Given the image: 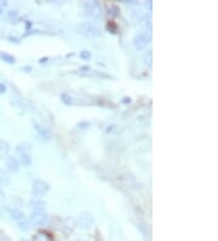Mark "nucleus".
I'll return each instance as SVG.
<instances>
[{"label": "nucleus", "mask_w": 218, "mask_h": 241, "mask_svg": "<svg viewBox=\"0 0 218 241\" xmlns=\"http://www.w3.org/2000/svg\"><path fill=\"white\" fill-rule=\"evenodd\" d=\"M85 11H86V15L98 19L101 16V5L97 1H89L85 4Z\"/></svg>", "instance_id": "5"}, {"label": "nucleus", "mask_w": 218, "mask_h": 241, "mask_svg": "<svg viewBox=\"0 0 218 241\" xmlns=\"http://www.w3.org/2000/svg\"><path fill=\"white\" fill-rule=\"evenodd\" d=\"M10 152V145L5 140H0V156H6Z\"/></svg>", "instance_id": "13"}, {"label": "nucleus", "mask_w": 218, "mask_h": 241, "mask_svg": "<svg viewBox=\"0 0 218 241\" xmlns=\"http://www.w3.org/2000/svg\"><path fill=\"white\" fill-rule=\"evenodd\" d=\"M0 57H1L4 61L9 62V64H13V62H15V57L9 55V54H6V53H1V54H0Z\"/></svg>", "instance_id": "15"}, {"label": "nucleus", "mask_w": 218, "mask_h": 241, "mask_svg": "<svg viewBox=\"0 0 218 241\" xmlns=\"http://www.w3.org/2000/svg\"><path fill=\"white\" fill-rule=\"evenodd\" d=\"M19 162L22 166L24 167H29L32 165V157L28 155V154H21L19 155Z\"/></svg>", "instance_id": "11"}, {"label": "nucleus", "mask_w": 218, "mask_h": 241, "mask_svg": "<svg viewBox=\"0 0 218 241\" xmlns=\"http://www.w3.org/2000/svg\"><path fill=\"white\" fill-rule=\"evenodd\" d=\"M33 241H50V239L44 233H38L33 238Z\"/></svg>", "instance_id": "14"}, {"label": "nucleus", "mask_w": 218, "mask_h": 241, "mask_svg": "<svg viewBox=\"0 0 218 241\" xmlns=\"http://www.w3.org/2000/svg\"><path fill=\"white\" fill-rule=\"evenodd\" d=\"M30 149H32V145H30L29 143H22V144H18L17 146H16V151H17L18 155H21V154H28V152L30 151Z\"/></svg>", "instance_id": "10"}, {"label": "nucleus", "mask_w": 218, "mask_h": 241, "mask_svg": "<svg viewBox=\"0 0 218 241\" xmlns=\"http://www.w3.org/2000/svg\"><path fill=\"white\" fill-rule=\"evenodd\" d=\"M10 214H11V218L17 223L19 229H22V230H28L29 229L30 224H29V221H28V218L24 216L23 212H21L19 210H11Z\"/></svg>", "instance_id": "1"}, {"label": "nucleus", "mask_w": 218, "mask_h": 241, "mask_svg": "<svg viewBox=\"0 0 218 241\" xmlns=\"http://www.w3.org/2000/svg\"><path fill=\"white\" fill-rule=\"evenodd\" d=\"M91 68L89 67V66H84V67H81L80 68V72H86V71H90Z\"/></svg>", "instance_id": "19"}, {"label": "nucleus", "mask_w": 218, "mask_h": 241, "mask_svg": "<svg viewBox=\"0 0 218 241\" xmlns=\"http://www.w3.org/2000/svg\"><path fill=\"white\" fill-rule=\"evenodd\" d=\"M34 127H35V132L39 137V139L43 140V141H50L52 138V132L47 127H44L41 124H38L34 123Z\"/></svg>", "instance_id": "6"}, {"label": "nucleus", "mask_w": 218, "mask_h": 241, "mask_svg": "<svg viewBox=\"0 0 218 241\" xmlns=\"http://www.w3.org/2000/svg\"><path fill=\"white\" fill-rule=\"evenodd\" d=\"M49 221V216L45 211H34L29 217V224L34 227H41Z\"/></svg>", "instance_id": "2"}, {"label": "nucleus", "mask_w": 218, "mask_h": 241, "mask_svg": "<svg viewBox=\"0 0 218 241\" xmlns=\"http://www.w3.org/2000/svg\"><path fill=\"white\" fill-rule=\"evenodd\" d=\"M78 224L84 228V229H87L91 228L93 225V217L91 213H81L80 217L78 218Z\"/></svg>", "instance_id": "7"}, {"label": "nucleus", "mask_w": 218, "mask_h": 241, "mask_svg": "<svg viewBox=\"0 0 218 241\" xmlns=\"http://www.w3.org/2000/svg\"><path fill=\"white\" fill-rule=\"evenodd\" d=\"M76 29H78V33H80L81 36L86 38H93L98 34L97 28L90 22H82L76 27Z\"/></svg>", "instance_id": "3"}, {"label": "nucleus", "mask_w": 218, "mask_h": 241, "mask_svg": "<svg viewBox=\"0 0 218 241\" xmlns=\"http://www.w3.org/2000/svg\"><path fill=\"white\" fill-rule=\"evenodd\" d=\"M79 55H80V57H81L82 60H89V59L91 57V54L87 51V50H82Z\"/></svg>", "instance_id": "17"}, {"label": "nucleus", "mask_w": 218, "mask_h": 241, "mask_svg": "<svg viewBox=\"0 0 218 241\" xmlns=\"http://www.w3.org/2000/svg\"><path fill=\"white\" fill-rule=\"evenodd\" d=\"M6 165H8V167H9L10 171H12V172H17L18 169H19V163H18V161L15 157L8 158Z\"/></svg>", "instance_id": "9"}, {"label": "nucleus", "mask_w": 218, "mask_h": 241, "mask_svg": "<svg viewBox=\"0 0 218 241\" xmlns=\"http://www.w3.org/2000/svg\"><path fill=\"white\" fill-rule=\"evenodd\" d=\"M148 44V40L144 34H138L135 37V47L137 50H143Z\"/></svg>", "instance_id": "8"}, {"label": "nucleus", "mask_w": 218, "mask_h": 241, "mask_svg": "<svg viewBox=\"0 0 218 241\" xmlns=\"http://www.w3.org/2000/svg\"><path fill=\"white\" fill-rule=\"evenodd\" d=\"M6 92V87H5V84L0 83V94L5 93Z\"/></svg>", "instance_id": "18"}, {"label": "nucleus", "mask_w": 218, "mask_h": 241, "mask_svg": "<svg viewBox=\"0 0 218 241\" xmlns=\"http://www.w3.org/2000/svg\"><path fill=\"white\" fill-rule=\"evenodd\" d=\"M49 185L46 184L44 180H40V179H36L33 182V186H32V190H33V194L38 196V197H41V196H45L49 193Z\"/></svg>", "instance_id": "4"}, {"label": "nucleus", "mask_w": 218, "mask_h": 241, "mask_svg": "<svg viewBox=\"0 0 218 241\" xmlns=\"http://www.w3.org/2000/svg\"><path fill=\"white\" fill-rule=\"evenodd\" d=\"M19 241H27V240H24V239H21Z\"/></svg>", "instance_id": "20"}, {"label": "nucleus", "mask_w": 218, "mask_h": 241, "mask_svg": "<svg viewBox=\"0 0 218 241\" xmlns=\"http://www.w3.org/2000/svg\"><path fill=\"white\" fill-rule=\"evenodd\" d=\"M76 241H82V240H76Z\"/></svg>", "instance_id": "21"}, {"label": "nucleus", "mask_w": 218, "mask_h": 241, "mask_svg": "<svg viewBox=\"0 0 218 241\" xmlns=\"http://www.w3.org/2000/svg\"><path fill=\"white\" fill-rule=\"evenodd\" d=\"M61 98H62V101L64 104H67V105H70L72 104V98L69 96V95H67V94H62L61 95Z\"/></svg>", "instance_id": "16"}, {"label": "nucleus", "mask_w": 218, "mask_h": 241, "mask_svg": "<svg viewBox=\"0 0 218 241\" xmlns=\"http://www.w3.org/2000/svg\"><path fill=\"white\" fill-rule=\"evenodd\" d=\"M30 206L34 208V211H45L46 204L40 201V200H34V201L30 202Z\"/></svg>", "instance_id": "12"}]
</instances>
